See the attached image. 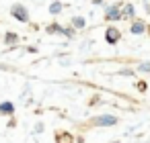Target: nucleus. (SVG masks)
<instances>
[{
	"label": "nucleus",
	"instance_id": "nucleus-7",
	"mask_svg": "<svg viewBox=\"0 0 150 143\" xmlns=\"http://www.w3.org/2000/svg\"><path fill=\"white\" fill-rule=\"evenodd\" d=\"M121 13H123V19H129V21H134V17H136V8H134V4H121Z\"/></svg>",
	"mask_w": 150,
	"mask_h": 143
},
{
	"label": "nucleus",
	"instance_id": "nucleus-12",
	"mask_svg": "<svg viewBox=\"0 0 150 143\" xmlns=\"http://www.w3.org/2000/svg\"><path fill=\"white\" fill-rule=\"evenodd\" d=\"M115 76H123V78H132V76H136V72L134 70H129V68H123V70H119Z\"/></svg>",
	"mask_w": 150,
	"mask_h": 143
},
{
	"label": "nucleus",
	"instance_id": "nucleus-8",
	"mask_svg": "<svg viewBox=\"0 0 150 143\" xmlns=\"http://www.w3.org/2000/svg\"><path fill=\"white\" fill-rule=\"evenodd\" d=\"M56 143H74V137L66 131H58L56 133Z\"/></svg>",
	"mask_w": 150,
	"mask_h": 143
},
{
	"label": "nucleus",
	"instance_id": "nucleus-4",
	"mask_svg": "<svg viewBox=\"0 0 150 143\" xmlns=\"http://www.w3.org/2000/svg\"><path fill=\"white\" fill-rule=\"evenodd\" d=\"M148 31V25H146V21H142V19H134L132 21V27H129V33L132 35H144Z\"/></svg>",
	"mask_w": 150,
	"mask_h": 143
},
{
	"label": "nucleus",
	"instance_id": "nucleus-10",
	"mask_svg": "<svg viewBox=\"0 0 150 143\" xmlns=\"http://www.w3.org/2000/svg\"><path fill=\"white\" fill-rule=\"evenodd\" d=\"M62 8H64V6H62V2H58V0L50 4V13H52V15H60V13H62Z\"/></svg>",
	"mask_w": 150,
	"mask_h": 143
},
{
	"label": "nucleus",
	"instance_id": "nucleus-14",
	"mask_svg": "<svg viewBox=\"0 0 150 143\" xmlns=\"http://www.w3.org/2000/svg\"><path fill=\"white\" fill-rule=\"evenodd\" d=\"M138 72H142V74L150 72V61H142V63H138Z\"/></svg>",
	"mask_w": 150,
	"mask_h": 143
},
{
	"label": "nucleus",
	"instance_id": "nucleus-11",
	"mask_svg": "<svg viewBox=\"0 0 150 143\" xmlns=\"http://www.w3.org/2000/svg\"><path fill=\"white\" fill-rule=\"evenodd\" d=\"M84 25H86V21H84L82 17H74V19H72V27H76V29H84Z\"/></svg>",
	"mask_w": 150,
	"mask_h": 143
},
{
	"label": "nucleus",
	"instance_id": "nucleus-6",
	"mask_svg": "<svg viewBox=\"0 0 150 143\" xmlns=\"http://www.w3.org/2000/svg\"><path fill=\"white\" fill-rule=\"evenodd\" d=\"M47 33H60V35H66V37H74V29H64L62 25L54 23L47 27Z\"/></svg>",
	"mask_w": 150,
	"mask_h": 143
},
{
	"label": "nucleus",
	"instance_id": "nucleus-3",
	"mask_svg": "<svg viewBox=\"0 0 150 143\" xmlns=\"http://www.w3.org/2000/svg\"><path fill=\"white\" fill-rule=\"evenodd\" d=\"M121 41V31L117 27H107L105 29V43L109 45H117Z\"/></svg>",
	"mask_w": 150,
	"mask_h": 143
},
{
	"label": "nucleus",
	"instance_id": "nucleus-13",
	"mask_svg": "<svg viewBox=\"0 0 150 143\" xmlns=\"http://www.w3.org/2000/svg\"><path fill=\"white\" fill-rule=\"evenodd\" d=\"M4 41H6L8 45H15V43L19 41V37H17L15 33H6V37H4Z\"/></svg>",
	"mask_w": 150,
	"mask_h": 143
},
{
	"label": "nucleus",
	"instance_id": "nucleus-15",
	"mask_svg": "<svg viewBox=\"0 0 150 143\" xmlns=\"http://www.w3.org/2000/svg\"><path fill=\"white\" fill-rule=\"evenodd\" d=\"M136 88H138V90H140V92H142V94H144V92H146V90H148V84H146V82H144V80H140V82H138V84H136Z\"/></svg>",
	"mask_w": 150,
	"mask_h": 143
},
{
	"label": "nucleus",
	"instance_id": "nucleus-9",
	"mask_svg": "<svg viewBox=\"0 0 150 143\" xmlns=\"http://www.w3.org/2000/svg\"><path fill=\"white\" fill-rule=\"evenodd\" d=\"M15 112V106L11 102H2L0 104V114H13Z\"/></svg>",
	"mask_w": 150,
	"mask_h": 143
},
{
	"label": "nucleus",
	"instance_id": "nucleus-2",
	"mask_svg": "<svg viewBox=\"0 0 150 143\" xmlns=\"http://www.w3.org/2000/svg\"><path fill=\"white\" fill-rule=\"evenodd\" d=\"M105 21L109 23H117V21H123V13H121V2L117 4H111L105 8Z\"/></svg>",
	"mask_w": 150,
	"mask_h": 143
},
{
	"label": "nucleus",
	"instance_id": "nucleus-5",
	"mask_svg": "<svg viewBox=\"0 0 150 143\" xmlns=\"http://www.w3.org/2000/svg\"><path fill=\"white\" fill-rule=\"evenodd\" d=\"M11 13H13V17H15L17 21H23V23H27V21H29L27 8H25V6H21V4H15V6L11 8Z\"/></svg>",
	"mask_w": 150,
	"mask_h": 143
},
{
	"label": "nucleus",
	"instance_id": "nucleus-1",
	"mask_svg": "<svg viewBox=\"0 0 150 143\" xmlns=\"http://www.w3.org/2000/svg\"><path fill=\"white\" fill-rule=\"evenodd\" d=\"M117 123H119V119L115 114H99V116L91 119L93 127H115Z\"/></svg>",
	"mask_w": 150,
	"mask_h": 143
},
{
	"label": "nucleus",
	"instance_id": "nucleus-16",
	"mask_svg": "<svg viewBox=\"0 0 150 143\" xmlns=\"http://www.w3.org/2000/svg\"><path fill=\"white\" fill-rule=\"evenodd\" d=\"M115 143H119V141H115Z\"/></svg>",
	"mask_w": 150,
	"mask_h": 143
}]
</instances>
